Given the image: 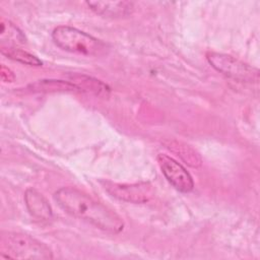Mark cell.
<instances>
[{
    "mask_svg": "<svg viewBox=\"0 0 260 260\" xmlns=\"http://www.w3.org/2000/svg\"><path fill=\"white\" fill-rule=\"evenodd\" d=\"M52 39L59 48L85 56H99L104 54L107 49V45L101 40L68 25L54 28Z\"/></svg>",
    "mask_w": 260,
    "mask_h": 260,
    "instance_id": "3957f363",
    "label": "cell"
},
{
    "mask_svg": "<svg viewBox=\"0 0 260 260\" xmlns=\"http://www.w3.org/2000/svg\"><path fill=\"white\" fill-rule=\"evenodd\" d=\"M1 256L12 259H52L51 249L29 235L18 232H2Z\"/></svg>",
    "mask_w": 260,
    "mask_h": 260,
    "instance_id": "7a4b0ae2",
    "label": "cell"
},
{
    "mask_svg": "<svg viewBox=\"0 0 260 260\" xmlns=\"http://www.w3.org/2000/svg\"><path fill=\"white\" fill-rule=\"evenodd\" d=\"M106 191L111 196L131 203H146L154 195L153 186L148 182L135 184H117L105 182Z\"/></svg>",
    "mask_w": 260,
    "mask_h": 260,
    "instance_id": "5b68a950",
    "label": "cell"
},
{
    "mask_svg": "<svg viewBox=\"0 0 260 260\" xmlns=\"http://www.w3.org/2000/svg\"><path fill=\"white\" fill-rule=\"evenodd\" d=\"M157 162L164 176L175 189L184 193H188L193 190V179L180 162L162 153L157 155Z\"/></svg>",
    "mask_w": 260,
    "mask_h": 260,
    "instance_id": "8992f818",
    "label": "cell"
},
{
    "mask_svg": "<svg viewBox=\"0 0 260 260\" xmlns=\"http://www.w3.org/2000/svg\"><path fill=\"white\" fill-rule=\"evenodd\" d=\"M208 63L218 72L243 82H257L259 71L257 68L228 54L208 52L206 54Z\"/></svg>",
    "mask_w": 260,
    "mask_h": 260,
    "instance_id": "277c9868",
    "label": "cell"
},
{
    "mask_svg": "<svg viewBox=\"0 0 260 260\" xmlns=\"http://www.w3.org/2000/svg\"><path fill=\"white\" fill-rule=\"evenodd\" d=\"M1 53L3 55H5L7 58L11 59V60L22 63V64H25V65L42 66V64H43V62L38 57H36L35 55H32V54H30V53H28L24 50L15 48L14 46H9V45L4 46V45H2Z\"/></svg>",
    "mask_w": 260,
    "mask_h": 260,
    "instance_id": "8fae6325",
    "label": "cell"
},
{
    "mask_svg": "<svg viewBox=\"0 0 260 260\" xmlns=\"http://www.w3.org/2000/svg\"><path fill=\"white\" fill-rule=\"evenodd\" d=\"M0 74H1V79L4 82H13L15 79L14 73L8 67H6L4 65H1Z\"/></svg>",
    "mask_w": 260,
    "mask_h": 260,
    "instance_id": "5bb4252c",
    "label": "cell"
},
{
    "mask_svg": "<svg viewBox=\"0 0 260 260\" xmlns=\"http://www.w3.org/2000/svg\"><path fill=\"white\" fill-rule=\"evenodd\" d=\"M28 88L34 92H57V91H78L80 90L74 83L63 80H39L30 84Z\"/></svg>",
    "mask_w": 260,
    "mask_h": 260,
    "instance_id": "30bf717a",
    "label": "cell"
},
{
    "mask_svg": "<svg viewBox=\"0 0 260 260\" xmlns=\"http://www.w3.org/2000/svg\"><path fill=\"white\" fill-rule=\"evenodd\" d=\"M24 201L29 213L38 219L49 220L53 210L47 199L36 189L29 188L24 193Z\"/></svg>",
    "mask_w": 260,
    "mask_h": 260,
    "instance_id": "ba28073f",
    "label": "cell"
},
{
    "mask_svg": "<svg viewBox=\"0 0 260 260\" xmlns=\"http://www.w3.org/2000/svg\"><path fill=\"white\" fill-rule=\"evenodd\" d=\"M72 80V83H74L80 90L90 91L99 95L105 93L107 94L110 91V88L107 84L86 75H73Z\"/></svg>",
    "mask_w": 260,
    "mask_h": 260,
    "instance_id": "7c38bea8",
    "label": "cell"
},
{
    "mask_svg": "<svg viewBox=\"0 0 260 260\" xmlns=\"http://www.w3.org/2000/svg\"><path fill=\"white\" fill-rule=\"evenodd\" d=\"M167 147L180 156L188 166L192 168H200L202 165V158L200 154L191 146L186 143L172 140L167 144Z\"/></svg>",
    "mask_w": 260,
    "mask_h": 260,
    "instance_id": "9c48e42d",
    "label": "cell"
},
{
    "mask_svg": "<svg viewBox=\"0 0 260 260\" xmlns=\"http://www.w3.org/2000/svg\"><path fill=\"white\" fill-rule=\"evenodd\" d=\"M86 4L93 12L106 17L127 16L134 8V4L129 1H87Z\"/></svg>",
    "mask_w": 260,
    "mask_h": 260,
    "instance_id": "52a82bcc",
    "label": "cell"
},
{
    "mask_svg": "<svg viewBox=\"0 0 260 260\" xmlns=\"http://www.w3.org/2000/svg\"><path fill=\"white\" fill-rule=\"evenodd\" d=\"M54 200L68 214L85 220L100 230L119 234L124 229L123 219L114 210L75 188L58 189L54 193Z\"/></svg>",
    "mask_w": 260,
    "mask_h": 260,
    "instance_id": "6da1fadb",
    "label": "cell"
},
{
    "mask_svg": "<svg viewBox=\"0 0 260 260\" xmlns=\"http://www.w3.org/2000/svg\"><path fill=\"white\" fill-rule=\"evenodd\" d=\"M0 25H1L0 37L2 41L7 40L16 44H23L25 42V38L23 34L18 29L17 26H15L9 20H5L4 18H2Z\"/></svg>",
    "mask_w": 260,
    "mask_h": 260,
    "instance_id": "4fadbf2b",
    "label": "cell"
}]
</instances>
